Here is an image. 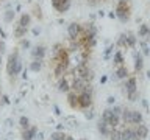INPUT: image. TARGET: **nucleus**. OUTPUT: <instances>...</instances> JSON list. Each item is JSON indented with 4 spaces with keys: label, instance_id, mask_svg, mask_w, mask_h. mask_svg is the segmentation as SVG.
Here are the masks:
<instances>
[{
    "label": "nucleus",
    "instance_id": "f257e3e1",
    "mask_svg": "<svg viewBox=\"0 0 150 140\" xmlns=\"http://www.w3.org/2000/svg\"><path fill=\"white\" fill-rule=\"evenodd\" d=\"M70 62V53L63 44H55L52 48V67H53V73L56 76H63L69 69Z\"/></svg>",
    "mask_w": 150,
    "mask_h": 140
},
{
    "label": "nucleus",
    "instance_id": "f03ea898",
    "mask_svg": "<svg viewBox=\"0 0 150 140\" xmlns=\"http://www.w3.org/2000/svg\"><path fill=\"white\" fill-rule=\"evenodd\" d=\"M131 11H133V8H131V0H117L114 14L122 23H127L131 19Z\"/></svg>",
    "mask_w": 150,
    "mask_h": 140
},
{
    "label": "nucleus",
    "instance_id": "7ed1b4c3",
    "mask_svg": "<svg viewBox=\"0 0 150 140\" xmlns=\"http://www.w3.org/2000/svg\"><path fill=\"white\" fill-rule=\"evenodd\" d=\"M22 67H23V64H22V61L19 59V51H17V50H14L13 53L8 56L6 72H8V75H9L11 78H16L17 75L22 72Z\"/></svg>",
    "mask_w": 150,
    "mask_h": 140
},
{
    "label": "nucleus",
    "instance_id": "20e7f679",
    "mask_svg": "<svg viewBox=\"0 0 150 140\" xmlns=\"http://www.w3.org/2000/svg\"><path fill=\"white\" fill-rule=\"evenodd\" d=\"M142 121H144V117L139 111L124 107L122 115H120V123L122 125H139V123H142Z\"/></svg>",
    "mask_w": 150,
    "mask_h": 140
},
{
    "label": "nucleus",
    "instance_id": "39448f33",
    "mask_svg": "<svg viewBox=\"0 0 150 140\" xmlns=\"http://www.w3.org/2000/svg\"><path fill=\"white\" fill-rule=\"evenodd\" d=\"M124 92L130 101H136V98H138V79L134 75H130L128 78L124 79Z\"/></svg>",
    "mask_w": 150,
    "mask_h": 140
},
{
    "label": "nucleus",
    "instance_id": "423d86ee",
    "mask_svg": "<svg viewBox=\"0 0 150 140\" xmlns=\"http://www.w3.org/2000/svg\"><path fill=\"white\" fill-rule=\"evenodd\" d=\"M100 120L106 121L111 128H119V126H120V115L116 114V111L112 109V107H108V109H105L102 112Z\"/></svg>",
    "mask_w": 150,
    "mask_h": 140
},
{
    "label": "nucleus",
    "instance_id": "0eeeda50",
    "mask_svg": "<svg viewBox=\"0 0 150 140\" xmlns=\"http://www.w3.org/2000/svg\"><path fill=\"white\" fill-rule=\"evenodd\" d=\"M81 30H83V23H78V22L69 23V27H67V36H69V41H77V39H78V36L81 34Z\"/></svg>",
    "mask_w": 150,
    "mask_h": 140
},
{
    "label": "nucleus",
    "instance_id": "6e6552de",
    "mask_svg": "<svg viewBox=\"0 0 150 140\" xmlns=\"http://www.w3.org/2000/svg\"><path fill=\"white\" fill-rule=\"evenodd\" d=\"M147 134H149V128L144 125V121L139 125H133V139L131 140H144L147 137Z\"/></svg>",
    "mask_w": 150,
    "mask_h": 140
},
{
    "label": "nucleus",
    "instance_id": "1a4fd4ad",
    "mask_svg": "<svg viewBox=\"0 0 150 140\" xmlns=\"http://www.w3.org/2000/svg\"><path fill=\"white\" fill-rule=\"evenodd\" d=\"M70 5H72L70 0H52V6L58 13H67L70 9Z\"/></svg>",
    "mask_w": 150,
    "mask_h": 140
},
{
    "label": "nucleus",
    "instance_id": "9d476101",
    "mask_svg": "<svg viewBox=\"0 0 150 140\" xmlns=\"http://www.w3.org/2000/svg\"><path fill=\"white\" fill-rule=\"evenodd\" d=\"M70 84H72V76H67V75H63L59 76V81H58V90L59 92H64L67 93L70 90Z\"/></svg>",
    "mask_w": 150,
    "mask_h": 140
},
{
    "label": "nucleus",
    "instance_id": "9b49d317",
    "mask_svg": "<svg viewBox=\"0 0 150 140\" xmlns=\"http://www.w3.org/2000/svg\"><path fill=\"white\" fill-rule=\"evenodd\" d=\"M114 73H116V76L119 79H125V78L130 76V72H128V69H127L125 64L116 65V67H114Z\"/></svg>",
    "mask_w": 150,
    "mask_h": 140
},
{
    "label": "nucleus",
    "instance_id": "f8f14e48",
    "mask_svg": "<svg viewBox=\"0 0 150 140\" xmlns=\"http://www.w3.org/2000/svg\"><path fill=\"white\" fill-rule=\"evenodd\" d=\"M67 103L72 109H78V93L75 90H69L67 92Z\"/></svg>",
    "mask_w": 150,
    "mask_h": 140
},
{
    "label": "nucleus",
    "instance_id": "ddd939ff",
    "mask_svg": "<svg viewBox=\"0 0 150 140\" xmlns=\"http://www.w3.org/2000/svg\"><path fill=\"white\" fill-rule=\"evenodd\" d=\"M97 129H98V132H100L102 135H105V137H108L111 132V126L106 123V121H103V120H98V123H97Z\"/></svg>",
    "mask_w": 150,
    "mask_h": 140
},
{
    "label": "nucleus",
    "instance_id": "4468645a",
    "mask_svg": "<svg viewBox=\"0 0 150 140\" xmlns=\"http://www.w3.org/2000/svg\"><path fill=\"white\" fill-rule=\"evenodd\" d=\"M31 56H33V59H44V56H45V47H42V45L35 47V48L31 50Z\"/></svg>",
    "mask_w": 150,
    "mask_h": 140
},
{
    "label": "nucleus",
    "instance_id": "2eb2a0df",
    "mask_svg": "<svg viewBox=\"0 0 150 140\" xmlns=\"http://www.w3.org/2000/svg\"><path fill=\"white\" fill-rule=\"evenodd\" d=\"M144 67V61H142V55L141 53H136L134 55V70L136 72H141Z\"/></svg>",
    "mask_w": 150,
    "mask_h": 140
},
{
    "label": "nucleus",
    "instance_id": "dca6fc26",
    "mask_svg": "<svg viewBox=\"0 0 150 140\" xmlns=\"http://www.w3.org/2000/svg\"><path fill=\"white\" fill-rule=\"evenodd\" d=\"M30 23H31V16L25 13V14H22V16H21V19H19V23H17V25L28 28V27H30Z\"/></svg>",
    "mask_w": 150,
    "mask_h": 140
},
{
    "label": "nucleus",
    "instance_id": "f3484780",
    "mask_svg": "<svg viewBox=\"0 0 150 140\" xmlns=\"http://www.w3.org/2000/svg\"><path fill=\"white\" fill-rule=\"evenodd\" d=\"M27 30H28V28H25V27L16 25V28H14V37H17V39H22V37H25Z\"/></svg>",
    "mask_w": 150,
    "mask_h": 140
},
{
    "label": "nucleus",
    "instance_id": "a211bd4d",
    "mask_svg": "<svg viewBox=\"0 0 150 140\" xmlns=\"http://www.w3.org/2000/svg\"><path fill=\"white\" fill-rule=\"evenodd\" d=\"M138 34H139V37H144V39H149V37H150V28H149L147 25H141L139 31H138Z\"/></svg>",
    "mask_w": 150,
    "mask_h": 140
},
{
    "label": "nucleus",
    "instance_id": "6ab92c4d",
    "mask_svg": "<svg viewBox=\"0 0 150 140\" xmlns=\"http://www.w3.org/2000/svg\"><path fill=\"white\" fill-rule=\"evenodd\" d=\"M112 62H114V67L116 65H120V64H124V56H122V51L120 50H117L114 56H112Z\"/></svg>",
    "mask_w": 150,
    "mask_h": 140
},
{
    "label": "nucleus",
    "instance_id": "aec40b11",
    "mask_svg": "<svg viewBox=\"0 0 150 140\" xmlns=\"http://www.w3.org/2000/svg\"><path fill=\"white\" fill-rule=\"evenodd\" d=\"M41 69H42V59H33V62L30 64L31 72H39Z\"/></svg>",
    "mask_w": 150,
    "mask_h": 140
},
{
    "label": "nucleus",
    "instance_id": "412c9836",
    "mask_svg": "<svg viewBox=\"0 0 150 140\" xmlns=\"http://www.w3.org/2000/svg\"><path fill=\"white\" fill-rule=\"evenodd\" d=\"M36 134V128H27L23 131V140H31Z\"/></svg>",
    "mask_w": 150,
    "mask_h": 140
},
{
    "label": "nucleus",
    "instance_id": "4be33fe9",
    "mask_svg": "<svg viewBox=\"0 0 150 140\" xmlns=\"http://www.w3.org/2000/svg\"><path fill=\"white\" fill-rule=\"evenodd\" d=\"M134 44H136L134 34L133 33H128V34H127V47H134Z\"/></svg>",
    "mask_w": 150,
    "mask_h": 140
},
{
    "label": "nucleus",
    "instance_id": "5701e85b",
    "mask_svg": "<svg viewBox=\"0 0 150 140\" xmlns=\"http://www.w3.org/2000/svg\"><path fill=\"white\" fill-rule=\"evenodd\" d=\"M64 135L66 134H63V132H53L50 135V140H61V139H64Z\"/></svg>",
    "mask_w": 150,
    "mask_h": 140
},
{
    "label": "nucleus",
    "instance_id": "b1692460",
    "mask_svg": "<svg viewBox=\"0 0 150 140\" xmlns=\"http://www.w3.org/2000/svg\"><path fill=\"white\" fill-rule=\"evenodd\" d=\"M21 126H22L23 129L30 128V125H28V118H27V117H22V118H21Z\"/></svg>",
    "mask_w": 150,
    "mask_h": 140
},
{
    "label": "nucleus",
    "instance_id": "393cba45",
    "mask_svg": "<svg viewBox=\"0 0 150 140\" xmlns=\"http://www.w3.org/2000/svg\"><path fill=\"white\" fill-rule=\"evenodd\" d=\"M14 17V11H8V14H6V16H5V19H6V20L9 22V20H11V19Z\"/></svg>",
    "mask_w": 150,
    "mask_h": 140
},
{
    "label": "nucleus",
    "instance_id": "a878e982",
    "mask_svg": "<svg viewBox=\"0 0 150 140\" xmlns=\"http://www.w3.org/2000/svg\"><path fill=\"white\" fill-rule=\"evenodd\" d=\"M3 51H5V42L0 41V55H3Z\"/></svg>",
    "mask_w": 150,
    "mask_h": 140
},
{
    "label": "nucleus",
    "instance_id": "bb28decb",
    "mask_svg": "<svg viewBox=\"0 0 150 140\" xmlns=\"http://www.w3.org/2000/svg\"><path fill=\"white\" fill-rule=\"evenodd\" d=\"M0 67H2V55H0Z\"/></svg>",
    "mask_w": 150,
    "mask_h": 140
}]
</instances>
